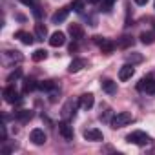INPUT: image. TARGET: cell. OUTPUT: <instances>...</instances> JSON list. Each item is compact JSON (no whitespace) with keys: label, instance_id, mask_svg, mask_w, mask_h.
<instances>
[{"label":"cell","instance_id":"cell-1","mask_svg":"<svg viewBox=\"0 0 155 155\" xmlns=\"http://www.w3.org/2000/svg\"><path fill=\"white\" fill-rule=\"evenodd\" d=\"M126 140L128 142H131V144H137V146H146V144H150V135L148 133H144V131H140V130H137V131H131L128 137H126Z\"/></svg>","mask_w":155,"mask_h":155},{"label":"cell","instance_id":"cell-2","mask_svg":"<svg viewBox=\"0 0 155 155\" xmlns=\"http://www.w3.org/2000/svg\"><path fill=\"white\" fill-rule=\"evenodd\" d=\"M131 120H133V117H131L130 111H119V113L113 115V119H111V128H122V126L130 124Z\"/></svg>","mask_w":155,"mask_h":155},{"label":"cell","instance_id":"cell-3","mask_svg":"<svg viewBox=\"0 0 155 155\" xmlns=\"http://www.w3.org/2000/svg\"><path fill=\"white\" fill-rule=\"evenodd\" d=\"M137 90L142 91V93L153 95L155 93V79L153 77H144V79H140V82L137 84Z\"/></svg>","mask_w":155,"mask_h":155},{"label":"cell","instance_id":"cell-4","mask_svg":"<svg viewBox=\"0 0 155 155\" xmlns=\"http://www.w3.org/2000/svg\"><path fill=\"white\" fill-rule=\"evenodd\" d=\"M4 99H6V102H9V104H18V102H22V99H20L18 91L15 90V86L4 88Z\"/></svg>","mask_w":155,"mask_h":155},{"label":"cell","instance_id":"cell-5","mask_svg":"<svg viewBox=\"0 0 155 155\" xmlns=\"http://www.w3.org/2000/svg\"><path fill=\"white\" fill-rule=\"evenodd\" d=\"M81 106V101H73V99H69L66 104H64V108H62V117L64 119H69L71 115H75V110Z\"/></svg>","mask_w":155,"mask_h":155},{"label":"cell","instance_id":"cell-6","mask_svg":"<svg viewBox=\"0 0 155 155\" xmlns=\"http://www.w3.org/2000/svg\"><path fill=\"white\" fill-rule=\"evenodd\" d=\"M29 139H31V142H33V144H37V146H42V144L48 140V135H46V131H44V130H40V128H35V130L31 131Z\"/></svg>","mask_w":155,"mask_h":155},{"label":"cell","instance_id":"cell-7","mask_svg":"<svg viewBox=\"0 0 155 155\" xmlns=\"http://www.w3.org/2000/svg\"><path fill=\"white\" fill-rule=\"evenodd\" d=\"M133 73H135V69H133V64H124L120 69H119V81H122V82H126V81H130L131 77H133Z\"/></svg>","mask_w":155,"mask_h":155},{"label":"cell","instance_id":"cell-8","mask_svg":"<svg viewBox=\"0 0 155 155\" xmlns=\"http://www.w3.org/2000/svg\"><path fill=\"white\" fill-rule=\"evenodd\" d=\"M84 139L86 140H91V142H99V140H102L104 139V135H102V131L101 130H97V128H90V130H84Z\"/></svg>","mask_w":155,"mask_h":155},{"label":"cell","instance_id":"cell-9","mask_svg":"<svg viewBox=\"0 0 155 155\" xmlns=\"http://www.w3.org/2000/svg\"><path fill=\"white\" fill-rule=\"evenodd\" d=\"M68 33L71 35V38H73V40H81V38L84 37V28H82L81 24H69Z\"/></svg>","mask_w":155,"mask_h":155},{"label":"cell","instance_id":"cell-10","mask_svg":"<svg viewBox=\"0 0 155 155\" xmlns=\"http://www.w3.org/2000/svg\"><path fill=\"white\" fill-rule=\"evenodd\" d=\"M58 131H60V135H62L66 140H73V128L68 124V120L58 122Z\"/></svg>","mask_w":155,"mask_h":155},{"label":"cell","instance_id":"cell-11","mask_svg":"<svg viewBox=\"0 0 155 155\" xmlns=\"http://www.w3.org/2000/svg\"><path fill=\"white\" fill-rule=\"evenodd\" d=\"M88 66V60L86 58H73L71 60V64H69V68H68V71L69 73H79L82 68H86Z\"/></svg>","mask_w":155,"mask_h":155},{"label":"cell","instance_id":"cell-12","mask_svg":"<svg viewBox=\"0 0 155 155\" xmlns=\"http://www.w3.org/2000/svg\"><path fill=\"white\" fill-rule=\"evenodd\" d=\"M64 42H66V35H64L62 31H55V33L49 37V46H53V48L64 46Z\"/></svg>","mask_w":155,"mask_h":155},{"label":"cell","instance_id":"cell-13","mask_svg":"<svg viewBox=\"0 0 155 155\" xmlns=\"http://www.w3.org/2000/svg\"><path fill=\"white\" fill-rule=\"evenodd\" d=\"M79 101H81V108H82V110H91L93 104H95V97H93L91 93H84V95H81Z\"/></svg>","mask_w":155,"mask_h":155},{"label":"cell","instance_id":"cell-14","mask_svg":"<svg viewBox=\"0 0 155 155\" xmlns=\"http://www.w3.org/2000/svg\"><path fill=\"white\" fill-rule=\"evenodd\" d=\"M68 15H69V8H62V9H58L57 13H53L51 22H53V24H60V22H64V20L68 18Z\"/></svg>","mask_w":155,"mask_h":155},{"label":"cell","instance_id":"cell-15","mask_svg":"<svg viewBox=\"0 0 155 155\" xmlns=\"http://www.w3.org/2000/svg\"><path fill=\"white\" fill-rule=\"evenodd\" d=\"M15 37H17V38H20V42H22V44H26V46H31V44L35 42V37H33V35H29V33H26V31H17V33H15Z\"/></svg>","mask_w":155,"mask_h":155},{"label":"cell","instance_id":"cell-16","mask_svg":"<svg viewBox=\"0 0 155 155\" xmlns=\"http://www.w3.org/2000/svg\"><path fill=\"white\" fill-rule=\"evenodd\" d=\"M102 90H104L108 95H113V93H117V82L106 79V81H102Z\"/></svg>","mask_w":155,"mask_h":155},{"label":"cell","instance_id":"cell-17","mask_svg":"<svg viewBox=\"0 0 155 155\" xmlns=\"http://www.w3.org/2000/svg\"><path fill=\"white\" fill-rule=\"evenodd\" d=\"M35 37H37V40H44V38L48 37V28L38 22V24L35 26Z\"/></svg>","mask_w":155,"mask_h":155},{"label":"cell","instance_id":"cell-18","mask_svg":"<svg viewBox=\"0 0 155 155\" xmlns=\"http://www.w3.org/2000/svg\"><path fill=\"white\" fill-rule=\"evenodd\" d=\"M139 38H140L142 44H153L155 42V33L153 31H142Z\"/></svg>","mask_w":155,"mask_h":155},{"label":"cell","instance_id":"cell-19","mask_svg":"<svg viewBox=\"0 0 155 155\" xmlns=\"http://www.w3.org/2000/svg\"><path fill=\"white\" fill-rule=\"evenodd\" d=\"M115 46H117L115 42H111V40H108V38H106V40H104V42L101 44V51H102L104 55H110V53H113Z\"/></svg>","mask_w":155,"mask_h":155},{"label":"cell","instance_id":"cell-20","mask_svg":"<svg viewBox=\"0 0 155 155\" xmlns=\"http://www.w3.org/2000/svg\"><path fill=\"white\" fill-rule=\"evenodd\" d=\"M15 117H17L20 122H28V120L33 117V113H31L29 110H20V111H17V113H15Z\"/></svg>","mask_w":155,"mask_h":155},{"label":"cell","instance_id":"cell-21","mask_svg":"<svg viewBox=\"0 0 155 155\" xmlns=\"http://www.w3.org/2000/svg\"><path fill=\"white\" fill-rule=\"evenodd\" d=\"M35 88H38L37 81H33V79H26V81H24V88H22V91H24V93H29V91H33Z\"/></svg>","mask_w":155,"mask_h":155},{"label":"cell","instance_id":"cell-22","mask_svg":"<svg viewBox=\"0 0 155 155\" xmlns=\"http://www.w3.org/2000/svg\"><path fill=\"white\" fill-rule=\"evenodd\" d=\"M46 57H48V51H46V49H37V51L31 55V58H33L35 62H40V60H44Z\"/></svg>","mask_w":155,"mask_h":155},{"label":"cell","instance_id":"cell-23","mask_svg":"<svg viewBox=\"0 0 155 155\" xmlns=\"http://www.w3.org/2000/svg\"><path fill=\"white\" fill-rule=\"evenodd\" d=\"M131 44H133V38H131V37H122V38H120V40L117 42V46H119V48H122V49L130 48Z\"/></svg>","mask_w":155,"mask_h":155},{"label":"cell","instance_id":"cell-24","mask_svg":"<svg viewBox=\"0 0 155 155\" xmlns=\"http://www.w3.org/2000/svg\"><path fill=\"white\" fill-rule=\"evenodd\" d=\"M115 2H117V0H102V6H101V9H102L104 13H110Z\"/></svg>","mask_w":155,"mask_h":155},{"label":"cell","instance_id":"cell-25","mask_svg":"<svg viewBox=\"0 0 155 155\" xmlns=\"http://www.w3.org/2000/svg\"><path fill=\"white\" fill-rule=\"evenodd\" d=\"M71 9L77 11V13H81L84 9V0H73V2H71Z\"/></svg>","mask_w":155,"mask_h":155},{"label":"cell","instance_id":"cell-26","mask_svg":"<svg viewBox=\"0 0 155 155\" xmlns=\"http://www.w3.org/2000/svg\"><path fill=\"white\" fill-rule=\"evenodd\" d=\"M38 88L44 90V91H49V90H55V82L53 81H46V82H40Z\"/></svg>","mask_w":155,"mask_h":155},{"label":"cell","instance_id":"cell-27","mask_svg":"<svg viewBox=\"0 0 155 155\" xmlns=\"http://www.w3.org/2000/svg\"><path fill=\"white\" fill-rule=\"evenodd\" d=\"M126 60L135 64V62H142V55H137V53H131V55H126Z\"/></svg>","mask_w":155,"mask_h":155},{"label":"cell","instance_id":"cell-28","mask_svg":"<svg viewBox=\"0 0 155 155\" xmlns=\"http://www.w3.org/2000/svg\"><path fill=\"white\" fill-rule=\"evenodd\" d=\"M20 75H22V71H20L18 68H17V69H15V71H13V73H11L9 77H8V82H13V81H17V79H20Z\"/></svg>","mask_w":155,"mask_h":155},{"label":"cell","instance_id":"cell-29","mask_svg":"<svg viewBox=\"0 0 155 155\" xmlns=\"http://www.w3.org/2000/svg\"><path fill=\"white\" fill-rule=\"evenodd\" d=\"M20 2H22L24 6H29V8H33V6L37 4V0H20Z\"/></svg>","mask_w":155,"mask_h":155},{"label":"cell","instance_id":"cell-30","mask_svg":"<svg viewBox=\"0 0 155 155\" xmlns=\"http://www.w3.org/2000/svg\"><path fill=\"white\" fill-rule=\"evenodd\" d=\"M93 40H95V42H97V44L101 46V44H102V42H104L106 38H102V37H93Z\"/></svg>","mask_w":155,"mask_h":155},{"label":"cell","instance_id":"cell-31","mask_svg":"<svg viewBox=\"0 0 155 155\" xmlns=\"http://www.w3.org/2000/svg\"><path fill=\"white\" fill-rule=\"evenodd\" d=\"M135 4H139V6H146V4H148V0H135Z\"/></svg>","mask_w":155,"mask_h":155},{"label":"cell","instance_id":"cell-32","mask_svg":"<svg viewBox=\"0 0 155 155\" xmlns=\"http://www.w3.org/2000/svg\"><path fill=\"white\" fill-rule=\"evenodd\" d=\"M77 49H79V46H77V44H71V46H69V51H71V53L77 51Z\"/></svg>","mask_w":155,"mask_h":155},{"label":"cell","instance_id":"cell-33","mask_svg":"<svg viewBox=\"0 0 155 155\" xmlns=\"http://www.w3.org/2000/svg\"><path fill=\"white\" fill-rule=\"evenodd\" d=\"M88 2H90V4H99L101 0H88Z\"/></svg>","mask_w":155,"mask_h":155}]
</instances>
